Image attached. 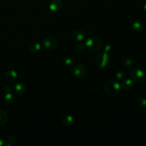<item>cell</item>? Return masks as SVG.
I'll use <instances>...</instances> for the list:
<instances>
[{
    "label": "cell",
    "mask_w": 146,
    "mask_h": 146,
    "mask_svg": "<svg viewBox=\"0 0 146 146\" xmlns=\"http://www.w3.org/2000/svg\"><path fill=\"white\" fill-rule=\"evenodd\" d=\"M89 51L97 52L102 47V42L97 36H91L86 42V45Z\"/></svg>",
    "instance_id": "1"
},
{
    "label": "cell",
    "mask_w": 146,
    "mask_h": 146,
    "mask_svg": "<svg viewBox=\"0 0 146 146\" xmlns=\"http://www.w3.org/2000/svg\"><path fill=\"white\" fill-rule=\"evenodd\" d=\"M130 76L133 82L137 83L143 82L145 78V73L144 70L141 67H135L131 70Z\"/></svg>",
    "instance_id": "2"
},
{
    "label": "cell",
    "mask_w": 146,
    "mask_h": 146,
    "mask_svg": "<svg viewBox=\"0 0 146 146\" xmlns=\"http://www.w3.org/2000/svg\"><path fill=\"white\" fill-rule=\"evenodd\" d=\"M120 88L119 83L113 80L107 81L104 86L106 92L111 96L116 95L119 92Z\"/></svg>",
    "instance_id": "3"
},
{
    "label": "cell",
    "mask_w": 146,
    "mask_h": 146,
    "mask_svg": "<svg viewBox=\"0 0 146 146\" xmlns=\"http://www.w3.org/2000/svg\"><path fill=\"white\" fill-rule=\"evenodd\" d=\"M110 58L107 52L102 51L95 58V62L98 68L102 69L106 67L110 63Z\"/></svg>",
    "instance_id": "4"
},
{
    "label": "cell",
    "mask_w": 146,
    "mask_h": 146,
    "mask_svg": "<svg viewBox=\"0 0 146 146\" xmlns=\"http://www.w3.org/2000/svg\"><path fill=\"white\" fill-rule=\"evenodd\" d=\"M42 45L46 50H54L58 47V41L54 36H48L43 40Z\"/></svg>",
    "instance_id": "5"
},
{
    "label": "cell",
    "mask_w": 146,
    "mask_h": 146,
    "mask_svg": "<svg viewBox=\"0 0 146 146\" xmlns=\"http://www.w3.org/2000/svg\"><path fill=\"white\" fill-rule=\"evenodd\" d=\"M73 73L75 76L77 78L83 79L86 76L87 68L82 63L76 64L73 68Z\"/></svg>",
    "instance_id": "6"
},
{
    "label": "cell",
    "mask_w": 146,
    "mask_h": 146,
    "mask_svg": "<svg viewBox=\"0 0 146 146\" xmlns=\"http://www.w3.org/2000/svg\"><path fill=\"white\" fill-rule=\"evenodd\" d=\"M71 37L75 42H81L85 39L86 34L85 32L82 30H76L72 33Z\"/></svg>",
    "instance_id": "7"
},
{
    "label": "cell",
    "mask_w": 146,
    "mask_h": 146,
    "mask_svg": "<svg viewBox=\"0 0 146 146\" xmlns=\"http://www.w3.org/2000/svg\"><path fill=\"white\" fill-rule=\"evenodd\" d=\"M63 6L62 0H52L49 4V9L52 11H58Z\"/></svg>",
    "instance_id": "8"
},
{
    "label": "cell",
    "mask_w": 146,
    "mask_h": 146,
    "mask_svg": "<svg viewBox=\"0 0 146 146\" xmlns=\"http://www.w3.org/2000/svg\"><path fill=\"white\" fill-rule=\"evenodd\" d=\"M18 76L17 72L13 70L7 71L4 75L5 79L9 82H12L15 80Z\"/></svg>",
    "instance_id": "9"
},
{
    "label": "cell",
    "mask_w": 146,
    "mask_h": 146,
    "mask_svg": "<svg viewBox=\"0 0 146 146\" xmlns=\"http://www.w3.org/2000/svg\"><path fill=\"white\" fill-rule=\"evenodd\" d=\"M13 90L16 95H22L25 92L26 90V87L24 83H18L15 85Z\"/></svg>",
    "instance_id": "10"
},
{
    "label": "cell",
    "mask_w": 146,
    "mask_h": 146,
    "mask_svg": "<svg viewBox=\"0 0 146 146\" xmlns=\"http://www.w3.org/2000/svg\"><path fill=\"white\" fill-rule=\"evenodd\" d=\"M132 27L136 32L141 31L144 28V25L143 22L140 20H135L132 24Z\"/></svg>",
    "instance_id": "11"
},
{
    "label": "cell",
    "mask_w": 146,
    "mask_h": 146,
    "mask_svg": "<svg viewBox=\"0 0 146 146\" xmlns=\"http://www.w3.org/2000/svg\"><path fill=\"white\" fill-rule=\"evenodd\" d=\"M122 87L125 90H129L133 87V82L132 79H127L123 81L121 83Z\"/></svg>",
    "instance_id": "12"
},
{
    "label": "cell",
    "mask_w": 146,
    "mask_h": 146,
    "mask_svg": "<svg viewBox=\"0 0 146 146\" xmlns=\"http://www.w3.org/2000/svg\"><path fill=\"white\" fill-rule=\"evenodd\" d=\"M8 115L6 111L0 110V125L5 124L8 120Z\"/></svg>",
    "instance_id": "13"
},
{
    "label": "cell",
    "mask_w": 146,
    "mask_h": 146,
    "mask_svg": "<svg viewBox=\"0 0 146 146\" xmlns=\"http://www.w3.org/2000/svg\"><path fill=\"white\" fill-rule=\"evenodd\" d=\"M14 100H15V96L11 92L6 94L4 97V102L8 105L12 104L14 102Z\"/></svg>",
    "instance_id": "14"
},
{
    "label": "cell",
    "mask_w": 146,
    "mask_h": 146,
    "mask_svg": "<svg viewBox=\"0 0 146 146\" xmlns=\"http://www.w3.org/2000/svg\"><path fill=\"white\" fill-rule=\"evenodd\" d=\"M62 122L66 126H71L74 123V119L70 115H66L63 117Z\"/></svg>",
    "instance_id": "15"
},
{
    "label": "cell",
    "mask_w": 146,
    "mask_h": 146,
    "mask_svg": "<svg viewBox=\"0 0 146 146\" xmlns=\"http://www.w3.org/2000/svg\"><path fill=\"white\" fill-rule=\"evenodd\" d=\"M134 64H135L134 59L131 58H125L123 61V65L124 67H126V68L131 67L134 65Z\"/></svg>",
    "instance_id": "16"
},
{
    "label": "cell",
    "mask_w": 146,
    "mask_h": 146,
    "mask_svg": "<svg viewBox=\"0 0 146 146\" xmlns=\"http://www.w3.org/2000/svg\"><path fill=\"white\" fill-rule=\"evenodd\" d=\"M40 48H41V46H40V43L38 42H33L30 46V50L34 52L39 51L40 50Z\"/></svg>",
    "instance_id": "17"
},
{
    "label": "cell",
    "mask_w": 146,
    "mask_h": 146,
    "mask_svg": "<svg viewBox=\"0 0 146 146\" xmlns=\"http://www.w3.org/2000/svg\"><path fill=\"white\" fill-rule=\"evenodd\" d=\"M115 77L118 81H121L125 77V74L123 70H119L116 72Z\"/></svg>",
    "instance_id": "18"
},
{
    "label": "cell",
    "mask_w": 146,
    "mask_h": 146,
    "mask_svg": "<svg viewBox=\"0 0 146 146\" xmlns=\"http://www.w3.org/2000/svg\"><path fill=\"white\" fill-rule=\"evenodd\" d=\"M15 137L13 136H10L7 139L6 142L4 143V145H6V146H10V145L14 144L15 143Z\"/></svg>",
    "instance_id": "19"
},
{
    "label": "cell",
    "mask_w": 146,
    "mask_h": 146,
    "mask_svg": "<svg viewBox=\"0 0 146 146\" xmlns=\"http://www.w3.org/2000/svg\"><path fill=\"white\" fill-rule=\"evenodd\" d=\"M136 103L139 107L144 108L146 106V99L144 98H140L137 99Z\"/></svg>",
    "instance_id": "20"
},
{
    "label": "cell",
    "mask_w": 146,
    "mask_h": 146,
    "mask_svg": "<svg viewBox=\"0 0 146 146\" xmlns=\"http://www.w3.org/2000/svg\"><path fill=\"white\" fill-rule=\"evenodd\" d=\"M63 63L67 66H71L73 64V60L69 57H64L63 59Z\"/></svg>",
    "instance_id": "21"
},
{
    "label": "cell",
    "mask_w": 146,
    "mask_h": 146,
    "mask_svg": "<svg viewBox=\"0 0 146 146\" xmlns=\"http://www.w3.org/2000/svg\"><path fill=\"white\" fill-rule=\"evenodd\" d=\"M85 48H86V47H85L84 44L80 43V44H78L75 46V49L76 51H77L78 52H82L85 50Z\"/></svg>",
    "instance_id": "22"
},
{
    "label": "cell",
    "mask_w": 146,
    "mask_h": 146,
    "mask_svg": "<svg viewBox=\"0 0 146 146\" xmlns=\"http://www.w3.org/2000/svg\"><path fill=\"white\" fill-rule=\"evenodd\" d=\"M12 90H13V88L10 86H6L3 87V92L5 94L11 92Z\"/></svg>",
    "instance_id": "23"
},
{
    "label": "cell",
    "mask_w": 146,
    "mask_h": 146,
    "mask_svg": "<svg viewBox=\"0 0 146 146\" xmlns=\"http://www.w3.org/2000/svg\"><path fill=\"white\" fill-rule=\"evenodd\" d=\"M111 49V46L108 44H106L104 46V51L107 52Z\"/></svg>",
    "instance_id": "24"
},
{
    "label": "cell",
    "mask_w": 146,
    "mask_h": 146,
    "mask_svg": "<svg viewBox=\"0 0 146 146\" xmlns=\"http://www.w3.org/2000/svg\"><path fill=\"white\" fill-rule=\"evenodd\" d=\"M3 145H4V142L1 139H0V146H2Z\"/></svg>",
    "instance_id": "25"
},
{
    "label": "cell",
    "mask_w": 146,
    "mask_h": 146,
    "mask_svg": "<svg viewBox=\"0 0 146 146\" xmlns=\"http://www.w3.org/2000/svg\"><path fill=\"white\" fill-rule=\"evenodd\" d=\"M144 10L146 12V3H145V5H144Z\"/></svg>",
    "instance_id": "26"
},
{
    "label": "cell",
    "mask_w": 146,
    "mask_h": 146,
    "mask_svg": "<svg viewBox=\"0 0 146 146\" xmlns=\"http://www.w3.org/2000/svg\"><path fill=\"white\" fill-rule=\"evenodd\" d=\"M145 1H146V0H145Z\"/></svg>",
    "instance_id": "27"
}]
</instances>
